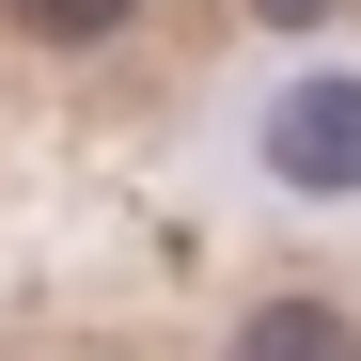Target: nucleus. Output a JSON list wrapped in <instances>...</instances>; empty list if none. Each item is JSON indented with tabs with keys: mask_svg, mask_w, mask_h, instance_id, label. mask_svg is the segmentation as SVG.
Here are the masks:
<instances>
[{
	"mask_svg": "<svg viewBox=\"0 0 361 361\" xmlns=\"http://www.w3.org/2000/svg\"><path fill=\"white\" fill-rule=\"evenodd\" d=\"M252 157H267V189L345 204V189H361V79H345V63L283 79V94H267V126H252Z\"/></svg>",
	"mask_w": 361,
	"mask_h": 361,
	"instance_id": "f257e3e1",
	"label": "nucleus"
},
{
	"mask_svg": "<svg viewBox=\"0 0 361 361\" xmlns=\"http://www.w3.org/2000/svg\"><path fill=\"white\" fill-rule=\"evenodd\" d=\"M220 361H361V298L314 283V267H298V283H252L220 314Z\"/></svg>",
	"mask_w": 361,
	"mask_h": 361,
	"instance_id": "f03ea898",
	"label": "nucleus"
},
{
	"mask_svg": "<svg viewBox=\"0 0 361 361\" xmlns=\"http://www.w3.org/2000/svg\"><path fill=\"white\" fill-rule=\"evenodd\" d=\"M0 32L47 47V63H94V47H126V32H142V0H0Z\"/></svg>",
	"mask_w": 361,
	"mask_h": 361,
	"instance_id": "7ed1b4c3",
	"label": "nucleus"
}]
</instances>
